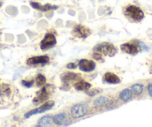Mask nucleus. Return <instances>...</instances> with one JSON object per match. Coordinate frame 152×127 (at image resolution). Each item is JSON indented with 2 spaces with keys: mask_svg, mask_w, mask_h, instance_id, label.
I'll list each match as a JSON object with an SVG mask.
<instances>
[{
  "mask_svg": "<svg viewBox=\"0 0 152 127\" xmlns=\"http://www.w3.org/2000/svg\"><path fill=\"white\" fill-rule=\"evenodd\" d=\"M74 87L76 90H80V91H87L90 89L91 84L84 80H80L74 84Z\"/></svg>",
  "mask_w": 152,
  "mask_h": 127,
  "instance_id": "nucleus-16",
  "label": "nucleus"
},
{
  "mask_svg": "<svg viewBox=\"0 0 152 127\" xmlns=\"http://www.w3.org/2000/svg\"><path fill=\"white\" fill-rule=\"evenodd\" d=\"M103 81L108 83V84H119L121 82V79L116 74L111 72H107L104 75Z\"/></svg>",
  "mask_w": 152,
  "mask_h": 127,
  "instance_id": "nucleus-13",
  "label": "nucleus"
},
{
  "mask_svg": "<svg viewBox=\"0 0 152 127\" xmlns=\"http://www.w3.org/2000/svg\"><path fill=\"white\" fill-rule=\"evenodd\" d=\"M121 49L122 52H125V53H128L129 55H134L138 53L140 50V44L131 42V43H125L121 45Z\"/></svg>",
  "mask_w": 152,
  "mask_h": 127,
  "instance_id": "nucleus-7",
  "label": "nucleus"
},
{
  "mask_svg": "<svg viewBox=\"0 0 152 127\" xmlns=\"http://www.w3.org/2000/svg\"><path fill=\"white\" fill-rule=\"evenodd\" d=\"M49 61V58L47 55H41V56H34L29 58L26 63L28 65L34 66L37 65H44Z\"/></svg>",
  "mask_w": 152,
  "mask_h": 127,
  "instance_id": "nucleus-10",
  "label": "nucleus"
},
{
  "mask_svg": "<svg viewBox=\"0 0 152 127\" xmlns=\"http://www.w3.org/2000/svg\"><path fill=\"white\" fill-rule=\"evenodd\" d=\"M80 78L79 74L78 73H75L72 72H68L66 73L65 74H64L62 76V80L64 82L68 83L69 81H75V80L78 79Z\"/></svg>",
  "mask_w": 152,
  "mask_h": 127,
  "instance_id": "nucleus-18",
  "label": "nucleus"
},
{
  "mask_svg": "<svg viewBox=\"0 0 152 127\" xmlns=\"http://www.w3.org/2000/svg\"><path fill=\"white\" fill-rule=\"evenodd\" d=\"M72 34L77 37L86 39L88 36L91 35V31L86 26H82V25H78L73 29Z\"/></svg>",
  "mask_w": 152,
  "mask_h": 127,
  "instance_id": "nucleus-6",
  "label": "nucleus"
},
{
  "mask_svg": "<svg viewBox=\"0 0 152 127\" xmlns=\"http://www.w3.org/2000/svg\"><path fill=\"white\" fill-rule=\"evenodd\" d=\"M133 92L130 89H124L120 93H119V99L123 102H128L132 98Z\"/></svg>",
  "mask_w": 152,
  "mask_h": 127,
  "instance_id": "nucleus-19",
  "label": "nucleus"
},
{
  "mask_svg": "<svg viewBox=\"0 0 152 127\" xmlns=\"http://www.w3.org/2000/svg\"><path fill=\"white\" fill-rule=\"evenodd\" d=\"M13 90L11 85L8 84H0V100H8L12 97Z\"/></svg>",
  "mask_w": 152,
  "mask_h": 127,
  "instance_id": "nucleus-9",
  "label": "nucleus"
},
{
  "mask_svg": "<svg viewBox=\"0 0 152 127\" xmlns=\"http://www.w3.org/2000/svg\"><path fill=\"white\" fill-rule=\"evenodd\" d=\"M55 103L54 101H47L46 103H45L44 104H43L42 106H40V107L36 108L34 109H32V110L29 111L27 113L25 114L24 117L25 118L28 119V118L31 117V116L35 115H37V114H42L46 112V111H49L50 109H52L53 108Z\"/></svg>",
  "mask_w": 152,
  "mask_h": 127,
  "instance_id": "nucleus-4",
  "label": "nucleus"
},
{
  "mask_svg": "<svg viewBox=\"0 0 152 127\" xmlns=\"http://www.w3.org/2000/svg\"><path fill=\"white\" fill-rule=\"evenodd\" d=\"M131 90L134 94L140 96L143 92V85L141 84H135L131 87Z\"/></svg>",
  "mask_w": 152,
  "mask_h": 127,
  "instance_id": "nucleus-20",
  "label": "nucleus"
},
{
  "mask_svg": "<svg viewBox=\"0 0 152 127\" xmlns=\"http://www.w3.org/2000/svg\"><path fill=\"white\" fill-rule=\"evenodd\" d=\"M89 112V105L87 103H78L70 109V115L72 118L77 119L85 116Z\"/></svg>",
  "mask_w": 152,
  "mask_h": 127,
  "instance_id": "nucleus-3",
  "label": "nucleus"
},
{
  "mask_svg": "<svg viewBox=\"0 0 152 127\" xmlns=\"http://www.w3.org/2000/svg\"><path fill=\"white\" fill-rule=\"evenodd\" d=\"M110 103V100L106 97H100L93 102V105L96 108L106 107Z\"/></svg>",
  "mask_w": 152,
  "mask_h": 127,
  "instance_id": "nucleus-15",
  "label": "nucleus"
},
{
  "mask_svg": "<svg viewBox=\"0 0 152 127\" xmlns=\"http://www.w3.org/2000/svg\"><path fill=\"white\" fill-rule=\"evenodd\" d=\"M93 57L94 59L97 60V61H102V62H103L104 61V60L102 59V55H101L100 53H98V52H94V53H93Z\"/></svg>",
  "mask_w": 152,
  "mask_h": 127,
  "instance_id": "nucleus-24",
  "label": "nucleus"
},
{
  "mask_svg": "<svg viewBox=\"0 0 152 127\" xmlns=\"http://www.w3.org/2000/svg\"><path fill=\"white\" fill-rule=\"evenodd\" d=\"M93 51L101 55H105V56L113 57L118 52V49L116 46L110 43L104 42V43L98 44L93 48Z\"/></svg>",
  "mask_w": 152,
  "mask_h": 127,
  "instance_id": "nucleus-1",
  "label": "nucleus"
},
{
  "mask_svg": "<svg viewBox=\"0 0 152 127\" xmlns=\"http://www.w3.org/2000/svg\"><path fill=\"white\" fill-rule=\"evenodd\" d=\"M124 13H125V16L135 22H140L144 18L145 16L143 11L139 7L133 5H128V7H126Z\"/></svg>",
  "mask_w": 152,
  "mask_h": 127,
  "instance_id": "nucleus-2",
  "label": "nucleus"
},
{
  "mask_svg": "<svg viewBox=\"0 0 152 127\" xmlns=\"http://www.w3.org/2000/svg\"><path fill=\"white\" fill-rule=\"evenodd\" d=\"M2 2H0V6H2Z\"/></svg>",
  "mask_w": 152,
  "mask_h": 127,
  "instance_id": "nucleus-27",
  "label": "nucleus"
},
{
  "mask_svg": "<svg viewBox=\"0 0 152 127\" xmlns=\"http://www.w3.org/2000/svg\"><path fill=\"white\" fill-rule=\"evenodd\" d=\"M100 92H101V90H99V89L98 88H94V89H92V90H87V94L88 95V96H90V97H94V96H96V95L99 94Z\"/></svg>",
  "mask_w": 152,
  "mask_h": 127,
  "instance_id": "nucleus-22",
  "label": "nucleus"
},
{
  "mask_svg": "<svg viewBox=\"0 0 152 127\" xmlns=\"http://www.w3.org/2000/svg\"><path fill=\"white\" fill-rule=\"evenodd\" d=\"M52 117L51 115H46V116L43 117L38 120V125L36 126H51L52 125Z\"/></svg>",
  "mask_w": 152,
  "mask_h": 127,
  "instance_id": "nucleus-17",
  "label": "nucleus"
},
{
  "mask_svg": "<svg viewBox=\"0 0 152 127\" xmlns=\"http://www.w3.org/2000/svg\"><path fill=\"white\" fill-rule=\"evenodd\" d=\"M96 63L88 59H81L78 63V67L81 71L85 73L92 72L96 68Z\"/></svg>",
  "mask_w": 152,
  "mask_h": 127,
  "instance_id": "nucleus-8",
  "label": "nucleus"
},
{
  "mask_svg": "<svg viewBox=\"0 0 152 127\" xmlns=\"http://www.w3.org/2000/svg\"><path fill=\"white\" fill-rule=\"evenodd\" d=\"M53 123L57 126H64L69 123V119L66 113H60L53 117Z\"/></svg>",
  "mask_w": 152,
  "mask_h": 127,
  "instance_id": "nucleus-12",
  "label": "nucleus"
},
{
  "mask_svg": "<svg viewBox=\"0 0 152 127\" xmlns=\"http://www.w3.org/2000/svg\"><path fill=\"white\" fill-rule=\"evenodd\" d=\"M30 5H31V6L33 8H34V9L39 10V11H43V12H46V11H49V10L57 9V8H58V6H55V5H49V4H46V5H40V3H37V2H31Z\"/></svg>",
  "mask_w": 152,
  "mask_h": 127,
  "instance_id": "nucleus-14",
  "label": "nucleus"
},
{
  "mask_svg": "<svg viewBox=\"0 0 152 127\" xmlns=\"http://www.w3.org/2000/svg\"><path fill=\"white\" fill-rule=\"evenodd\" d=\"M56 37L52 33H48L45 35L44 38L40 42V49L42 50H47L56 45Z\"/></svg>",
  "mask_w": 152,
  "mask_h": 127,
  "instance_id": "nucleus-5",
  "label": "nucleus"
},
{
  "mask_svg": "<svg viewBox=\"0 0 152 127\" xmlns=\"http://www.w3.org/2000/svg\"><path fill=\"white\" fill-rule=\"evenodd\" d=\"M22 84L26 87H31L33 86L34 81V80H31V81H26V80H22Z\"/></svg>",
  "mask_w": 152,
  "mask_h": 127,
  "instance_id": "nucleus-23",
  "label": "nucleus"
},
{
  "mask_svg": "<svg viewBox=\"0 0 152 127\" xmlns=\"http://www.w3.org/2000/svg\"><path fill=\"white\" fill-rule=\"evenodd\" d=\"M46 82V78L42 74H39L36 77V84L37 87H42Z\"/></svg>",
  "mask_w": 152,
  "mask_h": 127,
  "instance_id": "nucleus-21",
  "label": "nucleus"
},
{
  "mask_svg": "<svg viewBox=\"0 0 152 127\" xmlns=\"http://www.w3.org/2000/svg\"><path fill=\"white\" fill-rule=\"evenodd\" d=\"M148 91L150 97H152V83L149 84L148 86Z\"/></svg>",
  "mask_w": 152,
  "mask_h": 127,
  "instance_id": "nucleus-26",
  "label": "nucleus"
},
{
  "mask_svg": "<svg viewBox=\"0 0 152 127\" xmlns=\"http://www.w3.org/2000/svg\"><path fill=\"white\" fill-rule=\"evenodd\" d=\"M76 68H77V65H76V64H75V63H69L68 65H66V68L70 70L75 69Z\"/></svg>",
  "mask_w": 152,
  "mask_h": 127,
  "instance_id": "nucleus-25",
  "label": "nucleus"
},
{
  "mask_svg": "<svg viewBox=\"0 0 152 127\" xmlns=\"http://www.w3.org/2000/svg\"><path fill=\"white\" fill-rule=\"evenodd\" d=\"M49 93L47 90V87H43L40 92H38L36 97L33 99V103L35 104H39L43 102L46 101L49 98Z\"/></svg>",
  "mask_w": 152,
  "mask_h": 127,
  "instance_id": "nucleus-11",
  "label": "nucleus"
}]
</instances>
